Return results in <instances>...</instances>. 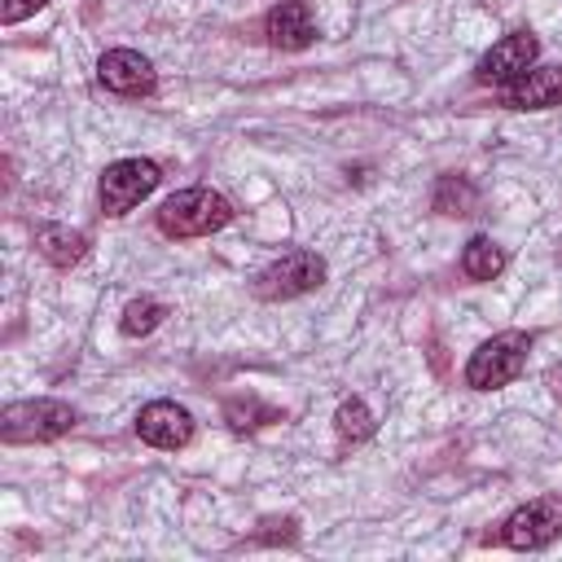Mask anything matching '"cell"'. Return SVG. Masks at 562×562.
Returning a JSON list of instances; mask_svg holds the SVG:
<instances>
[{
    "mask_svg": "<svg viewBox=\"0 0 562 562\" xmlns=\"http://www.w3.org/2000/svg\"><path fill=\"white\" fill-rule=\"evenodd\" d=\"M154 220H158L162 237H206V233H215V228H224L233 220V202L224 193H215V189L193 184V189L171 193L154 211Z\"/></svg>",
    "mask_w": 562,
    "mask_h": 562,
    "instance_id": "6da1fadb",
    "label": "cell"
},
{
    "mask_svg": "<svg viewBox=\"0 0 562 562\" xmlns=\"http://www.w3.org/2000/svg\"><path fill=\"white\" fill-rule=\"evenodd\" d=\"M325 277H329L325 259H321L316 250L294 246V250H281L277 259H268V263L255 272L250 290H255L263 303H285V299L312 294L316 285H325Z\"/></svg>",
    "mask_w": 562,
    "mask_h": 562,
    "instance_id": "7a4b0ae2",
    "label": "cell"
},
{
    "mask_svg": "<svg viewBox=\"0 0 562 562\" xmlns=\"http://www.w3.org/2000/svg\"><path fill=\"white\" fill-rule=\"evenodd\" d=\"M527 351H531V334H522V329L492 334L487 342H479L470 351V360H465V386L470 391H501V386H509L527 369Z\"/></svg>",
    "mask_w": 562,
    "mask_h": 562,
    "instance_id": "3957f363",
    "label": "cell"
},
{
    "mask_svg": "<svg viewBox=\"0 0 562 562\" xmlns=\"http://www.w3.org/2000/svg\"><path fill=\"white\" fill-rule=\"evenodd\" d=\"M79 413L66 400H18L0 413V439L4 443H48L70 435Z\"/></svg>",
    "mask_w": 562,
    "mask_h": 562,
    "instance_id": "277c9868",
    "label": "cell"
},
{
    "mask_svg": "<svg viewBox=\"0 0 562 562\" xmlns=\"http://www.w3.org/2000/svg\"><path fill=\"white\" fill-rule=\"evenodd\" d=\"M158 184H162V167H158V162H149V158H119V162H110V167L101 171V184H97L101 211L119 220V215H127L140 198H149Z\"/></svg>",
    "mask_w": 562,
    "mask_h": 562,
    "instance_id": "5b68a950",
    "label": "cell"
},
{
    "mask_svg": "<svg viewBox=\"0 0 562 562\" xmlns=\"http://www.w3.org/2000/svg\"><path fill=\"white\" fill-rule=\"evenodd\" d=\"M562 536V496H536L527 505H518L505 522H501V544L505 549H518V553H531V549H544Z\"/></svg>",
    "mask_w": 562,
    "mask_h": 562,
    "instance_id": "8992f818",
    "label": "cell"
},
{
    "mask_svg": "<svg viewBox=\"0 0 562 562\" xmlns=\"http://www.w3.org/2000/svg\"><path fill=\"white\" fill-rule=\"evenodd\" d=\"M536 61H540V40H536L531 31H509V35H501V40L474 61V83H483V88H505V83L522 79Z\"/></svg>",
    "mask_w": 562,
    "mask_h": 562,
    "instance_id": "52a82bcc",
    "label": "cell"
},
{
    "mask_svg": "<svg viewBox=\"0 0 562 562\" xmlns=\"http://www.w3.org/2000/svg\"><path fill=\"white\" fill-rule=\"evenodd\" d=\"M97 79L114 97H149L154 83H158L154 61L136 48H105L101 61H97Z\"/></svg>",
    "mask_w": 562,
    "mask_h": 562,
    "instance_id": "ba28073f",
    "label": "cell"
},
{
    "mask_svg": "<svg viewBox=\"0 0 562 562\" xmlns=\"http://www.w3.org/2000/svg\"><path fill=\"white\" fill-rule=\"evenodd\" d=\"M136 435L149 448H184L193 439V413L176 400H149L136 413Z\"/></svg>",
    "mask_w": 562,
    "mask_h": 562,
    "instance_id": "9c48e42d",
    "label": "cell"
},
{
    "mask_svg": "<svg viewBox=\"0 0 562 562\" xmlns=\"http://www.w3.org/2000/svg\"><path fill=\"white\" fill-rule=\"evenodd\" d=\"M263 35H268V44L281 48V53H303V48H312V44H316V22H312L307 0H281V4H272L268 18H263Z\"/></svg>",
    "mask_w": 562,
    "mask_h": 562,
    "instance_id": "30bf717a",
    "label": "cell"
},
{
    "mask_svg": "<svg viewBox=\"0 0 562 562\" xmlns=\"http://www.w3.org/2000/svg\"><path fill=\"white\" fill-rule=\"evenodd\" d=\"M501 105H509V110H553V105H562V66H531L522 79L501 88Z\"/></svg>",
    "mask_w": 562,
    "mask_h": 562,
    "instance_id": "8fae6325",
    "label": "cell"
},
{
    "mask_svg": "<svg viewBox=\"0 0 562 562\" xmlns=\"http://www.w3.org/2000/svg\"><path fill=\"white\" fill-rule=\"evenodd\" d=\"M35 246L53 268H75L88 255V237L75 233V228H61V224H40L35 228Z\"/></svg>",
    "mask_w": 562,
    "mask_h": 562,
    "instance_id": "7c38bea8",
    "label": "cell"
},
{
    "mask_svg": "<svg viewBox=\"0 0 562 562\" xmlns=\"http://www.w3.org/2000/svg\"><path fill=\"white\" fill-rule=\"evenodd\" d=\"M501 268H505V250L492 241V237H470L465 241V250H461V272L470 277V281H492V277H501Z\"/></svg>",
    "mask_w": 562,
    "mask_h": 562,
    "instance_id": "4fadbf2b",
    "label": "cell"
},
{
    "mask_svg": "<svg viewBox=\"0 0 562 562\" xmlns=\"http://www.w3.org/2000/svg\"><path fill=\"white\" fill-rule=\"evenodd\" d=\"M373 430H378V422H373V413H369V404L360 400V395H351V400H342L338 404V413H334V435H338V443H364V439H373Z\"/></svg>",
    "mask_w": 562,
    "mask_h": 562,
    "instance_id": "5bb4252c",
    "label": "cell"
},
{
    "mask_svg": "<svg viewBox=\"0 0 562 562\" xmlns=\"http://www.w3.org/2000/svg\"><path fill=\"white\" fill-rule=\"evenodd\" d=\"M474 206H479V193H474V184L465 176H439L435 211H443V215H474Z\"/></svg>",
    "mask_w": 562,
    "mask_h": 562,
    "instance_id": "9a60e30c",
    "label": "cell"
},
{
    "mask_svg": "<svg viewBox=\"0 0 562 562\" xmlns=\"http://www.w3.org/2000/svg\"><path fill=\"white\" fill-rule=\"evenodd\" d=\"M162 316H167V307H162L158 299L140 294V299H132V303L123 307V316H119V329H123L127 338H145V334H154V329L162 325Z\"/></svg>",
    "mask_w": 562,
    "mask_h": 562,
    "instance_id": "2e32d148",
    "label": "cell"
},
{
    "mask_svg": "<svg viewBox=\"0 0 562 562\" xmlns=\"http://www.w3.org/2000/svg\"><path fill=\"white\" fill-rule=\"evenodd\" d=\"M281 413L272 408V404H259L255 395H237V400H228L224 404V422L241 435V430H255V426H268V422H277Z\"/></svg>",
    "mask_w": 562,
    "mask_h": 562,
    "instance_id": "e0dca14e",
    "label": "cell"
},
{
    "mask_svg": "<svg viewBox=\"0 0 562 562\" xmlns=\"http://www.w3.org/2000/svg\"><path fill=\"white\" fill-rule=\"evenodd\" d=\"M48 0H0V22L4 26H18L22 18H31L35 9H44Z\"/></svg>",
    "mask_w": 562,
    "mask_h": 562,
    "instance_id": "ac0fdd59",
    "label": "cell"
},
{
    "mask_svg": "<svg viewBox=\"0 0 562 562\" xmlns=\"http://www.w3.org/2000/svg\"><path fill=\"white\" fill-rule=\"evenodd\" d=\"M549 391H553V400H562V364L549 369Z\"/></svg>",
    "mask_w": 562,
    "mask_h": 562,
    "instance_id": "d6986e66",
    "label": "cell"
}]
</instances>
